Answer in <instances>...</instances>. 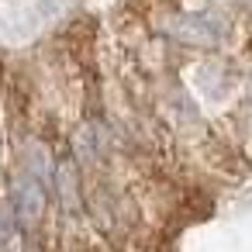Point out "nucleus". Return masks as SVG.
<instances>
[{
    "mask_svg": "<svg viewBox=\"0 0 252 252\" xmlns=\"http://www.w3.org/2000/svg\"><path fill=\"white\" fill-rule=\"evenodd\" d=\"M42 211H45V193H42V187H38L35 180H25V183L18 187V214H21V221L35 224V221L42 218Z\"/></svg>",
    "mask_w": 252,
    "mask_h": 252,
    "instance_id": "f257e3e1",
    "label": "nucleus"
},
{
    "mask_svg": "<svg viewBox=\"0 0 252 252\" xmlns=\"http://www.w3.org/2000/svg\"><path fill=\"white\" fill-rule=\"evenodd\" d=\"M7 231H11V221H7V214H4V211H0V245H4Z\"/></svg>",
    "mask_w": 252,
    "mask_h": 252,
    "instance_id": "f03ea898",
    "label": "nucleus"
}]
</instances>
